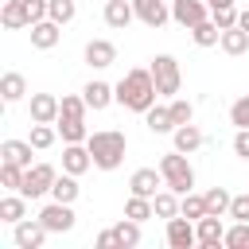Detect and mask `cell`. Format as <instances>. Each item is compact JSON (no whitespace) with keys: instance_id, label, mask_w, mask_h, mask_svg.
I'll use <instances>...</instances> for the list:
<instances>
[{"instance_id":"obj_24","label":"cell","mask_w":249,"mask_h":249,"mask_svg":"<svg viewBox=\"0 0 249 249\" xmlns=\"http://www.w3.org/2000/svg\"><path fill=\"white\" fill-rule=\"evenodd\" d=\"M0 23H4L8 31L31 27V23H27V8H23V0H4V8H0Z\"/></svg>"},{"instance_id":"obj_19","label":"cell","mask_w":249,"mask_h":249,"mask_svg":"<svg viewBox=\"0 0 249 249\" xmlns=\"http://www.w3.org/2000/svg\"><path fill=\"white\" fill-rule=\"evenodd\" d=\"M54 128H58L62 144H86V136H89V128H86V117H62V113H58Z\"/></svg>"},{"instance_id":"obj_46","label":"cell","mask_w":249,"mask_h":249,"mask_svg":"<svg viewBox=\"0 0 249 249\" xmlns=\"http://www.w3.org/2000/svg\"><path fill=\"white\" fill-rule=\"evenodd\" d=\"M210 4V12H218V8H233V0H206Z\"/></svg>"},{"instance_id":"obj_9","label":"cell","mask_w":249,"mask_h":249,"mask_svg":"<svg viewBox=\"0 0 249 249\" xmlns=\"http://www.w3.org/2000/svg\"><path fill=\"white\" fill-rule=\"evenodd\" d=\"M167 245H171V249H195V245H198V230H195V222L183 218V214L167 218Z\"/></svg>"},{"instance_id":"obj_39","label":"cell","mask_w":249,"mask_h":249,"mask_svg":"<svg viewBox=\"0 0 249 249\" xmlns=\"http://www.w3.org/2000/svg\"><path fill=\"white\" fill-rule=\"evenodd\" d=\"M86 109H89V105H86L82 93H62V109H58L62 117H86Z\"/></svg>"},{"instance_id":"obj_7","label":"cell","mask_w":249,"mask_h":249,"mask_svg":"<svg viewBox=\"0 0 249 249\" xmlns=\"http://www.w3.org/2000/svg\"><path fill=\"white\" fill-rule=\"evenodd\" d=\"M163 171L160 167H136L132 179H128V195H144V198H156L163 191Z\"/></svg>"},{"instance_id":"obj_36","label":"cell","mask_w":249,"mask_h":249,"mask_svg":"<svg viewBox=\"0 0 249 249\" xmlns=\"http://www.w3.org/2000/svg\"><path fill=\"white\" fill-rule=\"evenodd\" d=\"M167 109H171V121H175V128L195 121V105H191L187 97H171V101H167Z\"/></svg>"},{"instance_id":"obj_12","label":"cell","mask_w":249,"mask_h":249,"mask_svg":"<svg viewBox=\"0 0 249 249\" xmlns=\"http://www.w3.org/2000/svg\"><path fill=\"white\" fill-rule=\"evenodd\" d=\"M82 97H86V105H89L93 113H101V109H109V105L117 101V86H109V82H101V78H93V82H86V89H82Z\"/></svg>"},{"instance_id":"obj_13","label":"cell","mask_w":249,"mask_h":249,"mask_svg":"<svg viewBox=\"0 0 249 249\" xmlns=\"http://www.w3.org/2000/svg\"><path fill=\"white\" fill-rule=\"evenodd\" d=\"M195 230H198V245H202V249H218V245L226 241V226H222L218 214H202V218L195 222Z\"/></svg>"},{"instance_id":"obj_2","label":"cell","mask_w":249,"mask_h":249,"mask_svg":"<svg viewBox=\"0 0 249 249\" xmlns=\"http://www.w3.org/2000/svg\"><path fill=\"white\" fill-rule=\"evenodd\" d=\"M86 148L93 156V167L101 171H117L124 163V152H128V136L121 128H97L86 136Z\"/></svg>"},{"instance_id":"obj_5","label":"cell","mask_w":249,"mask_h":249,"mask_svg":"<svg viewBox=\"0 0 249 249\" xmlns=\"http://www.w3.org/2000/svg\"><path fill=\"white\" fill-rule=\"evenodd\" d=\"M54 179H58V171H54L51 163H31V167L23 171V187H19V195H27V198H43V195H51Z\"/></svg>"},{"instance_id":"obj_44","label":"cell","mask_w":249,"mask_h":249,"mask_svg":"<svg viewBox=\"0 0 249 249\" xmlns=\"http://www.w3.org/2000/svg\"><path fill=\"white\" fill-rule=\"evenodd\" d=\"M233 156L249 160V128H237V136H233Z\"/></svg>"},{"instance_id":"obj_34","label":"cell","mask_w":249,"mask_h":249,"mask_svg":"<svg viewBox=\"0 0 249 249\" xmlns=\"http://www.w3.org/2000/svg\"><path fill=\"white\" fill-rule=\"evenodd\" d=\"M124 214L136 218V222H148V218H156V206H152V198H144V195H128Z\"/></svg>"},{"instance_id":"obj_21","label":"cell","mask_w":249,"mask_h":249,"mask_svg":"<svg viewBox=\"0 0 249 249\" xmlns=\"http://www.w3.org/2000/svg\"><path fill=\"white\" fill-rule=\"evenodd\" d=\"M31 152H35L31 140H4V144H0V160L19 163V167H31Z\"/></svg>"},{"instance_id":"obj_16","label":"cell","mask_w":249,"mask_h":249,"mask_svg":"<svg viewBox=\"0 0 249 249\" xmlns=\"http://www.w3.org/2000/svg\"><path fill=\"white\" fill-rule=\"evenodd\" d=\"M31 121H43V124H54L58 121V109H62V101L54 97V93H31Z\"/></svg>"},{"instance_id":"obj_42","label":"cell","mask_w":249,"mask_h":249,"mask_svg":"<svg viewBox=\"0 0 249 249\" xmlns=\"http://www.w3.org/2000/svg\"><path fill=\"white\" fill-rule=\"evenodd\" d=\"M23 8H27V23H39V19H47L51 0H23Z\"/></svg>"},{"instance_id":"obj_18","label":"cell","mask_w":249,"mask_h":249,"mask_svg":"<svg viewBox=\"0 0 249 249\" xmlns=\"http://www.w3.org/2000/svg\"><path fill=\"white\" fill-rule=\"evenodd\" d=\"M132 19H136L132 0H105V23H109L113 31H124Z\"/></svg>"},{"instance_id":"obj_4","label":"cell","mask_w":249,"mask_h":249,"mask_svg":"<svg viewBox=\"0 0 249 249\" xmlns=\"http://www.w3.org/2000/svg\"><path fill=\"white\" fill-rule=\"evenodd\" d=\"M148 70H152V78H156L160 97H175V93H179V86H183V70H179V58H175V54H156Z\"/></svg>"},{"instance_id":"obj_14","label":"cell","mask_w":249,"mask_h":249,"mask_svg":"<svg viewBox=\"0 0 249 249\" xmlns=\"http://www.w3.org/2000/svg\"><path fill=\"white\" fill-rule=\"evenodd\" d=\"M89 167H93V156H89L86 144H62V171H70V175H86Z\"/></svg>"},{"instance_id":"obj_3","label":"cell","mask_w":249,"mask_h":249,"mask_svg":"<svg viewBox=\"0 0 249 249\" xmlns=\"http://www.w3.org/2000/svg\"><path fill=\"white\" fill-rule=\"evenodd\" d=\"M160 171H163V183L175 191V195H187V191H195V167H191V160H187V152H167V156H160Z\"/></svg>"},{"instance_id":"obj_47","label":"cell","mask_w":249,"mask_h":249,"mask_svg":"<svg viewBox=\"0 0 249 249\" xmlns=\"http://www.w3.org/2000/svg\"><path fill=\"white\" fill-rule=\"evenodd\" d=\"M237 27H245V31H249V8H245V12H237Z\"/></svg>"},{"instance_id":"obj_30","label":"cell","mask_w":249,"mask_h":249,"mask_svg":"<svg viewBox=\"0 0 249 249\" xmlns=\"http://www.w3.org/2000/svg\"><path fill=\"white\" fill-rule=\"evenodd\" d=\"M27 140L35 144V152H47V148L58 140V128H54V124H43V121H31V132H27Z\"/></svg>"},{"instance_id":"obj_32","label":"cell","mask_w":249,"mask_h":249,"mask_svg":"<svg viewBox=\"0 0 249 249\" xmlns=\"http://www.w3.org/2000/svg\"><path fill=\"white\" fill-rule=\"evenodd\" d=\"M152 206H156V218H163V222H167V218H175V214H179V195H175L171 187H163V191L152 198Z\"/></svg>"},{"instance_id":"obj_33","label":"cell","mask_w":249,"mask_h":249,"mask_svg":"<svg viewBox=\"0 0 249 249\" xmlns=\"http://www.w3.org/2000/svg\"><path fill=\"white\" fill-rule=\"evenodd\" d=\"M179 214H183V218H191V222H198V218L206 214V195H195V191L179 195Z\"/></svg>"},{"instance_id":"obj_8","label":"cell","mask_w":249,"mask_h":249,"mask_svg":"<svg viewBox=\"0 0 249 249\" xmlns=\"http://www.w3.org/2000/svg\"><path fill=\"white\" fill-rule=\"evenodd\" d=\"M47 233H51V230H47L39 218H23V222H16V233H12V241H16V249H43Z\"/></svg>"},{"instance_id":"obj_10","label":"cell","mask_w":249,"mask_h":249,"mask_svg":"<svg viewBox=\"0 0 249 249\" xmlns=\"http://www.w3.org/2000/svg\"><path fill=\"white\" fill-rule=\"evenodd\" d=\"M210 16V4L206 0H171V19L179 23V27H195V23H202Z\"/></svg>"},{"instance_id":"obj_29","label":"cell","mask_w":249,"mask_h":249,"mask_svg":"<svg viewBox=\"0 0 249 249\" xmlns=\"http://www.w3.org/2000/svg\"><path fill=\"white\" fill-rule=\"evenodd\" d=\"M218 47H222L226 54H245V51H249V31H245V27H226Z\"/></svg>"},{"instance_id":"obj_41","label":"cell","mask_w":249,"mask_h":249,"mask_svg":"<svg viewBox=\"0 0 249 249\" xmlns=\"http://www.w3.org/2000/svg\"><path fill=\"white\" fill-rule=\"evenodd\" d=\"M226 218H233V222H249V195H233Z\"/></svg>"},{"instance_id":"obj_38","label":"cell","mask_w":249,"mask_h":249,"mask_svg":"<svg viewBox=\"0 0 249 249\" xmlns=\"http://www.w3.org/2000/svg\"><path fill=\"white\" fill-rule=\"evenodd\" d=\"M226 249H249V222H233L230 230H226V241H222Z\"/></svg>"},{"instance_id":"obj_28","label":"cell","mask_w":249,"mask_h":249,"mask_svg":"<svg viewBox=\"0 0 249 249\" xmlns=\"http://www.w3.org/2000/svg\"><path fill=\"white\" fill-rule=\"evenodd\" d=\"M78 195H82V187H78V175H70V171H62L51 187V198H58V202H74Z\"/></svg>"},{"instance_id":"obj_23","label":"cell","mask_w":249,"mask_h":249,"mask_svg":"<svg viewBox=\"0 0 249 249\" xmlns=\"http://www.w3.org/2000/svg\"><path fill=\"white\" fill-rule=\"evenodd\" d=\"M144 124H148V132H156V136L175 132V121H171V109H167V105H152V109L144 113Z\"/></svg>"},{"instance_id":"obj_15","label":"cell","mask_w":249,"mask_h":249,"mask_svg":"<svg viewBox=\"0 0 249 249\" xmlns=\"http://www.w3.org/2000/svg\"><path fill=\"white\" fill-rule=\"evenodd\" d=\"M58 39H62V23H54V19L31 23V47L35 51H51V47H58Z\"/></svg>"},{"instance_id":"obj_11","label":"cell","mask_w":249,"mask_h":249,"mask_svg":"<svg viewBox=\"0 0 249 249\" xmlns=\"http://www.w3.org/2000/svg\"><path fill=\"white\" fill-rule=\"evenodd\" d=\"M132 8L144 27H163L171 19V0H132Z\"/></svg>"},{"instance_id":"obj_31","label":"cell","mask_w":249,"mask_h":249,"mask_svg":"<svg viewBox=\"0 0 249 249\" xmlns=\"http://www.w3.org/2000/svg\"><path fill=\"white\" fill-rule=\"evenodd\" d=\"M230 202H233V195H230L226 187H210V191H206V214L226 218V214H230Z\"/></svg>"},{"instance_id":"obj_45","label":"cell","mask_w":249,"mask_h":249,"mask_svg":"<svg viewBox=\"0 0 249 249\" xmlns=\"http://www.w3.org/2000/svg\"><path fill=\"white\" fill-rule=\"evenodd\" d=\"M93 245H97V249H113V245H117V233H113V230H101V233L93 237Z\"/></svg>"},{"instance_id":"obj_43","label":"cell","mask_w":249,"mask_h":249,"mask_svg":"<svg viewBox=\"0 0 249 249\" xmlns=\"http://www.w3.org/2000/svg\"><path fill=\"white\" fill-rule=\"evenodd\" d=\"M210 19L226 31V27H237V8H218V12H210Z\"/></svg>"},{"instance_id":"obj_26","label":"cell","mask_w":249,"mask_h":249,"mask_svg":"<svg viewBox=\"0 0 249 249\" xmlns=\"http://www.w3.org/2000/svg\"><path fill=\"white\" fill-rule=\"evenodd\" d=\"M113 233H117V245H121V249H136V245H140V222L128 218V214L113 226Z\"/></svg>"},{"instance_id":"obj_6","label":"cell","mask_w":249,"mask_h":249,"mask_svg":"<svg viewBox=\"0 0 249 249\" xmlns=\"http://www.w3.org/2000/svg\"><path fill=\"white\" fill-rule=\"evenodd\" d=\"M39 222H43L51 233H70V230H74V202L51 198V202L39 210Z\"/></svg>"},{"instance_id":"obj_27","label":"cell","mask_w":249,"mask_h":249,"mask_svg":"<svg viewBox=\"0 0 249 249\" xmlns=\"http://www.w3.org/2000/svg\"><path fill=\"white\" fill-rule=\"evenodd\" d=\"M191 39H195L198 47H218V43H222V27L206 16L202 23H195V27H191Z\"/></svg>"},{"instance_id":"obj_35","label":"cell","mask_w":249,"mask_h":249,"mask_svg":"<svg viewBox=\"0 0 249 249\" xmlns=\"http://www.w3.org/2000/svg\"><path fill=\"white\" fill-rule=\"evenodd\" d=\"M74 16H78V4H74V0H51V8H47V19H54V23H62V27H66Z\"/></svg>"},{"instance_id":"obj_22","label":"cell","mask_w":249,"mask_h":249,"mask_svg":"<svg viewBox=\"0 0 249 249\" xmlns=\"http://www.w3.org/2000/svg\"><path fill=\"white\" fill-rule=\"evenodd\" d=\"M23 93H27V78H23L19 70H8V74L0 78V97H4L8 105H16V101H23Z\"/></svg>"},{"instance_id":"obj_17","label":"cell","mask_w":249,"mask_h":249,"mask_svg":"<svg viewBox=\"0 0 249 249\" xmlns=\"http://www.w3.org/2000/svg\"><path fill=\"white\" fill-rule=\"evenodd\" d=\"M86 62H89L93 70H105V66L117 62V47H113L109 39H89V43H86Z\"/></svg>"},{"instance_id":"obj_40","label":"cell","mask_w":249,"mask_h":249,"mask_svg":"<svg viewBox=\"0 0 249 249\" xmlns=\"http://www.w3.org/2000/svg\"><path fill=\"white\" fill-rule=\"evenodd\" d=\"M230 124H233V128H249V93L230 105Z\"/></svg>"},{"instance_id":"obj_25","label":"cell","mask_w":249,"mask_h":249,"mask_svg":"<svg viewBox=\"0 0 249 249\" xmlns=\"http://www.w3.org/2000/svg\"><path fill=\"white\" fill-rule=\"evenodd\" d=\"M171 140H175V148H179V152H187V156H191L195 148H202V128H198V124H179V128L171 132Z\"/></svg>"},{"instance_id":"obj_20","label":"cell","mask_w":249,"mask_h":249,"mask_svg":"<svg viewBox=\"0 0 249 249\" xmlns=\"http://www.w3.org/2000/svg\"><path fill=\"white\" fill-rule=\"evenodd\" d=\"M23 218H27V195H19V191L4 195V198H0V222L16 226V222H23Z\"/></svg>"},{"instance_id":"obj_37","label":"cell","mask_w":249,"mask_h":249,"mask_svg":"<svg viewBox=\"0 0 249 249\" xmlns=\"http://www.w3.org/2000/svg\"><path fill=\"white\" fill-rule=\"evenodd\" d=\"M23 171H27V167H19V163H8V160H0V183H4L8 191H19V187H23Z\"/></svg>"},{"instance_id":"obj_1","label":"cell","mask_w":249,"mask_h":249,"mask_svg":"<svg viewBox=\"0 0 249 249\" xmlns=\"http://www.w3.org/2000/svg\"><path fill=\"white\" fill-rule=\"evenodd\" d=\"M156 97H160V89H156V78H152V70H128L121 82H117V105H124V109H132V113H148L152 105H156Z\"/></svg>"}]
</instances>
